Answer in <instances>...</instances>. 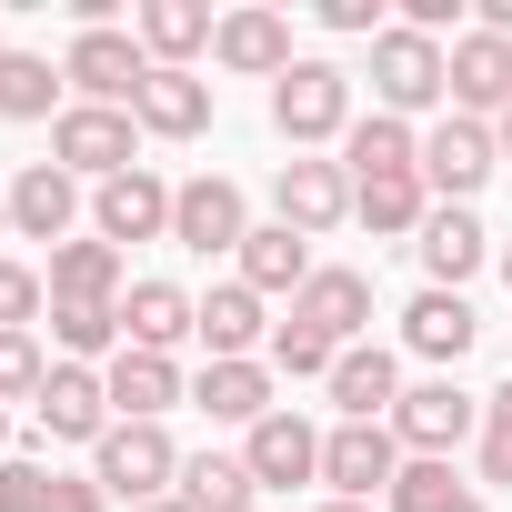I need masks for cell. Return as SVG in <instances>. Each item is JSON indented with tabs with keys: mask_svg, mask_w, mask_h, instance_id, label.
<instances>
[{
	"mask_svg": "<svg viewBox=\"0 0 512 512\" xmlns=\"http://www.w3.org/2000/svg\"><path fill=\"white\" fill-rule=\"evenodd\" d=\"M272 131H282L292 151L342 141V131H352V71H342V61H292V71L272 81Z\"/></svg>",
	"mask_w": 512,
	"mask_h": 512,
	"instance_id": "cell-1",
	"label": "cell"
},
{
	"mask_svg": "<svg viewBox=\"0 0 512 512\" xmlns=\"http://www.w3.org/2000/svg\"><path fill=\"white\" fill-rule=\"evenodd\" d=\"M91 482L111 492V502H161V492H181V442L161 432V422H111L101 432V452H91Z\"/></svg>",
	"mask_w": 512,
	"mask_h": 512,
	"instance_id": "cell-2",
	"label": "cell"
},
{
	"mask_svg": "<svg viewBox=\"0 0 512 512\" xmlns=\"http://www.w3.org/2000/svg\"><path fill=\"white\" fill-rule=\"evenodd\" d=\"M372 101H382L392 121H412V111H432V101H452V51L392 21V31L372 41Z\"/></svg>",
	"mask_w": 512,
	"mask_h": 512,
	"instance_id": "cell-3",
	"label": "cell"
},
{
	"mask_svg": "<svg viewBox=\"0 0 512 512\" xmlns=\"http://www.w3.org/2000/svg\"><path fill=\"white\" fill-rule=\"evenodd\" d=\"M51 161H61L71 181H121V171H141V121L71 101V111L51 121Z\"/></svg>",
	"mask_w": 512,
	"mask_h": 512,
	"instance_id": "cell-4",
	"label": "cell"
},
{
	"mask_svg": "<svg viewBox=\"0 0 512 512\" xmlns=\"http://www.w3.org/2000/svg\"><path fill=\"white\" fill-rule=\"evenodd\" d=\"M402 432L392 422H332L322 432V482H332V502H382L392 482H402Z\"/></svg>",
	"mask_w": 512,
	"mask_h": 512,
	"instance_id": "cell-5",
	"label": "cell"
},
{
	"mask_svg": "<svg viewBox=\"0 0 512 512\" xmlns=\"http://www.w3.org/2000/svg\"><path fill=\"white\" fill-rule=\"evenodd\" d=\"M392 432H402L412 462H452V442L482 432V392H462L452 372H442V382H412V392L392 402Z\"/></svg>",
	"mask_w": 512,
	"mask_h": 512,
	"instance_id": "cell-6",
	"label": "cell"
},
{
	"mask_svg": "<svg viewBox=\"0 0 512 512\" xmlns=\"http://www.w3.org/2000/svg\"><path fill=\"white\" fill-rule=\"evenodd\" d=\"M61 81H71L91 111H131L141 81H151V51H141L131 31H81V41L61 51Z\"/></svg>",
	"mask_w": 512,
	"mask_h": 512,
	"instance_id": "cell-7",
	"label": "cell"
},
{
	"mask_svg": "<svg viewBox=\"0 0 512 512\" xmlns=\"http://www.w3.org/2000/svg\"><path fill=\"white\" fill-rule=\"evenodd\" d=\"M111 422H121V412H111V382H101L91 362H51V382H41V402H31V432H41V442H91V452H101Z\"/></svg>",
	"mask_w": 512,
	"mask_h": 512,
	"instance_id": "cell-8",
	"label": "cell"
},
{
	"mask_svg": "<svg viewBox=\"0 0 512 512\" xmlns=\"http://www.w3.org/2000/svg\"><path fill=\"white\" fill-rule=\"evenodd\" d=\"M171 241L181 251H241L251 241V211H241V181H221V171H201V181H181L171 191Z\"/></svg>",
	"mask_w": 512,
	"mask_h": 512,
	"instance_id": "cell-9",
	"label": "cell"
},
{
	"mask_svg": "<svg viewBox=\"0 0 512 512\" xmlns=\"http://www.w3.org/2000/svg\"><path fill=\"white\" fill-rule=\"evenodd\" d=\"M272 211H282L302 241H322V231H342V221H352V171H342V161L292 151V161H282V181H272Z\"/></svg>",
	"mask_w": 512,
	"mask_h": 512,
	"instance_id": "cell-10",
	"label": "cell"
},
{
	"mask_svg": "<svg viewBox=\"0 0 512 512\" xmlns=\"http://www.w3.org/2000/svg\"><path fill=\"white\" fill-rule=\"evenodd\" d=\"M91 231H101L111 251H131V241H171V181H161V171H121V181H101V191H91Z\"/></svg>",
	"mask_w": 512,
	"mask_h": 512,
	"instance_id": "cell-11",
	"label": "cell"
},
{
	"mask_svg": "<svg viewBox=\"0 0 512 512\" xmlns=\"http://www.w3.org/2000/svg\"><path fill=\"white\" fill-rule=\"evenodd\" d=\"M492 161H502V151H492V121H462V111H452V121L422 141V191H442V201L472 211V191L492 181Z\"/></svg>",
	"mask_w": 512,
	"mask_h": 512,
	"instance_id": "cell-12",
	"label": "cell"
},
{
	"mask_svg": "<svg viewBox=\"0 0 512 512\" xmlns=\"http://www.w3.org/2000/svg\"><path fill=\"white\" fill-rule=\"evenodd\" d=\"M241 462L262 492H292V482H322V432L302 412H272V422H251L241 432Z\"/></svg>",
	"mask_w": 512,
	"mask_h": 512,
	"instance_id": "cell-13",
	"label": "cell"
},
{
	"mask_svg": "<svg viewBox=\"0 0 512 512\" xmlns=\"http://www.w3.org/2000/svg\"><path fill=\"white\" fill-rule=\"evenodd\" d=\"M452 111L462 121H502L512 111V41H492L482 21L452 41Z\"/></svg>",
	"mask_w": 512,
	"mask_h": 512,
	"instance_id": "cell-14",
	"label": "cell"
},
{
	"mask_svg": "<svg viewBox=\"0 0 512 512\" xmlns=\"http://www.w3.org/2000/svg\"><path fill=\"white\" fill-rule=\"evenodd\" d=\"M211 61L241 71V81H282V71H292V21H282V11H221Z\"/></svg>",
	"mask_w": 512,
	"mask_h": 512,
	"instance_id": "cell-15",
	"label": "cell"
},
{
	"mask_svg": "<svg viewBox=\"0 0 512 512\" xmlns=\"http://www.w3.org/2000/svg\"><path fill=\"white\" fill-rule=\"evenodd\" d=\"M71 221H81V181H71L61 161H31V171L11 181V231L61 251V241H71Z\"/></svg>",
	"mask_w": 512,
	"mask_h": 512,
	"instance_id": "cell-16",
	"label": "cell"
},
{
	"mask_svg": "<svg viewBox=\"0 0 512 512\" xmlns=\"http://www.w3.org/2000/svg\"><path fill=\"white\" fill-rule=\"evenodd\" d=\"M191 332H201V302L181 282H131L121 292V342L131 352H161L171 362V342H191Z\"/></svg>",
	"mask_w": 512,
	"mask_h": 512,
	"instance_id": "cell-17",
	"label": "cell"
},
{
	"mask_svg": "<svg viewBox=\"0 0 512 512\" xmlns=\"http://www.w3.org/2000/svg\"><path fill=\"white\" fill-rule=\"evenodd\" d=\"M131 121H141L151 141H201V131H211V81H201V71H151L141 101H131Z\"/></svg>",
	"mask_w": 512,
	"mask_h": 512,
	"instance_id": "cell-18",
	"label": "cell"
},
{
	"mask_svg": "<svg viewBox=\"0 0 512 512\" xmlns=\"http://www.w3.org/2000/svg\"><path fill=\"white\" fill-rule=\"evenodd\" d=\"M292 322H312L332 352H352V342L372 332V282H362V272H312L302 302H292Z\"/></svg>",
	"mask_w": 512,
	"mask_h": 512,
	"instance_id": "cell-19",
	"label": "cell"
},
{
	"mask_svg": "<svg viewBox=\"0 0 512 512\" xmlns=\"http://www.w3.org/2000/svg\"><path fill=\"white\" fill-rule=\"evenodd\" d=\"M392 402H402V362H392L382 342H352V352L332 362V412H342V422H392Z\"/></svg>",
	"mask_w": 512,
	"mask_h": 512,
	"instance_id": "cell-20",
	"label": "cell"
},
{
	"mask_svg": "<svg viewBox=\"0 0 512 512\" xmlns=\"http://www.w3.org/2000/svg\"><path fill=\"white\" fill-rule=\"evenodd\" d=\"M412 251H422V272H432V292H462V282H472V272L492 262V241H482V221H472L462 201H442V211L422 221V241H412Z\"/></svg>",
	"mask_w": 512,
	"mask_h": 512,
	"instance_id": "cell-21",
	"label": "cell"
},
{
	"mask_svg": "<svg viewBox=\"0 0 512 512\" xmlns=\"http://www.w3.org/2000/svg\"><path fill=\"white\" fill-rule=\"evenodd\" d=\"M211 11H201V0H141V11H131V41L151 51V71H191V51H211Z\"/></svg>",
	"mask_w": 512,
	"mask_h": 512,
	"instance_id": "cell-22",
	"label": "cell"
},
{
	"mask_svg": "<svg viewBox=\"0 0 512 512\" xmlns=\"http://www.w3.org/2000/svg\"><path fill=\"white\" fill-rule=\"evenodd\" d=\"M191 402L211 412V422H272L282 402H272V362H201V382H191Z\"/></svg>",
	"mask_w": 512,
	"mask_h": 512,
	"instance_id": "cell-23",
	"label": "cell"
},
{
	"mask_svg": "<svg viewBox=\"0 0 512 512\" xmlns=\"http://www.w3.org/2000/svg\"><path fill=\"white\" fill-rule=\"evenodd\" d=\"M312 272H322V262H312V241H302L292 221H262V231L241 241V282L262 292V302H272V292H292V302H302V282H312Z\"/></svg>",
	"mask_w": 512,
	"mask_h": 512,
	"instance_id": "cell-24",
	"label": "cell"
},
{
	"mask_svg": "<svg viewBox=\"0 0 512 512\" xmlns=\"http://www.w3.org/2000/svg\"><path fill=\"white\" fill-rule=\"evenodd\" d=\"M342 171L352 181H402V171H422V131L392 121V111H372V121L342 131Z\"/></svg>",
	"mask_w": 512,
	"mask_h": 512,
	"instance_id": "cell-25",
	"label": "cell"
},
{
	"mask_svg": "<svg viewBox=\"0 0 512 512\" xmlns=\"http://www.w3.org/2000/svg\"><path fill=\"white\" fill-rule=\"evenodd\" d=\"M41 282H51V302H121V292H131V282H121V251H111L101 231H91V241H61Z\"/></svg>",
	"mask_w": 512,
	"mask_h": 512,
	"instance_id": "cell-26",
	"label": "cell"
},
{
	"mask_svg": "<svg viewBox=\"0 0 512 512\" xmlns=\"http://www.w3.org/2000/svg\"><path fill=\"white\" fill-rule=\"evenodd\" d=\"M201 342H211V362H251V342H272L262 292H251V282H221V292L201 302Z\"/></svg>",
	"mask_w": 512,
	"mask_h": 512,
	"instance_id": "cell-27",
	"label": "cell"
},
{
	"mask_svg": "<svg viewBox=\"0 0 512 512\" xmlns=\"http://www.w3.org/2000/svg\"><path fill=\"white\" fill-rule=\"evenodd\" d=\"M101 382H111V412H121V422H161V412L181 402V372H171L161 352H131V342H121V362H111Z\"/></svg>",
	"mask_w": 512,
	"mask_h": 512,
	"instance_id": "cell-28",
	"label": "cell"
},
{
	"mask_svg": "<svg viewBox=\"0 0 512 512\" xmlns=\"http://www.w3.org/2000/svg\"><path fill=\"white\" fill-rule=\"evenodd\" d=\"M352 221H372L382 241H422V221H432L422 171H402V181H352Z\"/></svg>",
	"mask_w": 512,
	"mask_h": 512,
	"instance_id": "cell-29",
	"label": "cell"
},
{
	"mask_svg": "<svg viewBox=\"0 0 512 512\" xmlns=\"http://www.w3.org/2000/svg\"><path fill=\"white\" fill-rule=\"evenodd\" d=\"M472 332H482V322H472V302H462V292H422V302L402 312V342H412L422 362H462V352H472Z\"/></svg>",
	"mask_w": 512,
	"mask_h": 512,
	"instance_id": "cell-30",
	"label": "cell"
},
{
	"mask_svg": "<svg viewBox=\"0 0 512 512\" xmlns=\"http://www.w3.org/2000/svg\"><path fill=\"white\" fill-rule=\"evenodd\" d=\"M251 492H262V482H251L241 452H191L181 462V502L191 512H251Z\"/></svg>",
	"mask_w": 512,
	"mask_h": 512,
	"instance_id": "cell-31",
	"label": "cell"
},
{
	"mask_svg": "<svg viewBox=\"0 0 512 512\" xmlns=\"http://www.w3.org/2000/svg\"><path fill=\"white\" fill-rule=\"evenodd\" d=\"M51 342L71 362H121V302H51Z\"/></svg>",
	"mask_w": 512,
	"mask_h": 512,
	"instance_id": "cell-32",
	"label": "cell"
},
{
	"mask_svg": "<svg viewBox=\"0 0 512 512\" xmlns=\"http://www.w3.org/2000/svg\"><path fill=\"white\" fill-rule=\"evenodd\" d=\"M61 71L51 61H31V51H11V61H0V121H61Z\"/></svg>",
	"mask_w": 512,
	"mask_h": 512,
	"instance_id": "cell-33",
	"label": "cell"
},
{
	"mask_svg": "<svg viewBox=\"0 0 512 512\" xmlns=\"http://www.w3.org/2000/svg\"><path fill=\"white\" fill-rule=\"evenodd\" d=\"M262 352H272V372H292V382H332V362H342V352H332L312 322H292V312L272 322V342H262Z\"/></svg>",
	"mask_w": 512,
	"mask_h": 512,
	"instance_id": "cell-34",
	"label": "cell"
},
{
	"mask_svg": "<svg viewBox=\"0 0 512 512\" xmlns=\"http://www.w3.org/2000/svg\"><path fill=\"white\" fill-rule=\"evenodd\" d=\"M382 502H392V512H452V502H462V472H452V462H402V482H392Z\"/></svg>",
	"mask_w": 512,
	"mask_h": 512,
	"instance_id": "cell-35",
	"label": "cell"
},
{
	"mask_svg": "<svg viewBox=\"0 0 512 512\" xmlns=\"http://www.w3.org/2000/svg\"><path fill=\"white\" fill-rule=\"evenodd\" d=\"M41 382H51L41 342H31V332H0V412H11V402H41Z\"/></svg>",
	"mask_w": 512,
	"mask_h": 512,
	"instance_id": "cell-36",
	"label": "cell"
},
{
	"mask_svg": "<svg viewBox=\"0 0 512 512\" xmlns=\"http://www.w3.org/2000/svg\"><path fill=\"white\" fill-rule=\"evenodd\" d=\"M41 302H51V282H41L31 262H0V332H31Z\"/></svg>",
	"mask_w": 512,
	"mask_h": 512,
	"instance_id": "cell-37",
	"label": "cell"
},
{
	"mask_svg": "<svg viewBox=\"0 0 512 512\" xmlns=\"http://www.w3.org/2000/svg\"><path fill=\"white\" fill-rule=\"evenodd\" d=\"M51 482H61L51 462H21L11 452V462H0V512H51Z\"/></svg>",
	"mask_w": 512,
	"mask_h": 512,
	"instance_id": "cell-38",
	"label": "cell"
},
{
	"mask_svg": "<svg viewBox=\"0 0 512 512\" xmlns=\"http://www.w3.org/2000/svg\"><path fill=\"white\" fill-rule=\"evenodd\" d=\"M322 21H332V31H372V41L392 31V21H382V0H322Z\"/></svg>",
	"mask_w": 512,
	"mask_h": 512,
	"instance_id": "cell-39",
	"label": "cell"
},
{
	"mask_svg": "<svg viewBox=\"0 0 512 512\" xmlns=\"http://www.w3.org/2000/svg\"><path fill=\"white\" fill-rule=\"evenodd\" d=\"M51 512H111V492H101V482H91V472H81V482H71V472H61V482H51Z\"/></svg>",
	"mask_w": 512,
	"mask_h": 512,
	"instance_id": "cell-40",
	"label": "cell"
},
{
	"mask_svg": "<svg viewBox=\"0 0 512 512\" xmlns=\"http://www.w3.org/2000/svg\"><path fill=\"white\" fill-rule=\"evenodd\" d=\"M482 482H512V432L482 422Z\"/></svg>",
	"mask_w": 512,
	"mask_h": 512,
	"instance_id": "cell-41",
	"label": "cell"
},
{
	"mask_svg": "<svg viewBox=\"0 0 512 512\" xmlns=\"http://www.w3.org/2000/svg\"><path fill=\"white\" fill-rule=\"evenodd\" d=\"M482 422H492V432H512V382H502V392H482Z\"/></svg>",
	"mask_w": 512,
	"mask_h": 512,
	"instance_id": "cell-42",
	"label": "cell"
},
{
	"mask_svg": "<svg viewBox=\"0 0 512 512\" xmlns=\"http://www.w3.org/2000/svg\"><path fill=\"white\" fill-rule=\"evenodd\" d=\"M492 151H502V161H512V111H502V121H492Z\"/></svg>",
	"mask_w": 512,
	"mask_h": 512,
	"instance_id": "cell-43",
	"label": "cell"
},
{
	"mask_svg": "<svg viewBox=\"0 0 512 512\" xmlns=\"http://www.w3.org/2000/svg\"><path fill=\"white\" fill-rule=\"evenodd\" d=\"M141 512H191V502H181V492H161V502H141Z\"/></svg>",
	"mask_w": 512,
	"mask_h": 512,
	"instance_id": "cell-44",
	"label": "cell"
},
{
	"mask_svg": "<svg viewBox=\"0 0 512 512\" xmlns=\"http://www.w3.org/2000/svg\"><path fill=\"white\" fill-rule=\"evenodd\" d=\"M312 512H382V502H312Z\"/></svg>",
	"mask_w": 512,
	"mask_h": 512,
	"instance_id": "cell-45",
	"label": "cell"
},
{
	"mask_svg": "<svg viewBox=\"0 0 512 512\" xmlns=\"http://www.w3.org/2000/svg\"><path fill=\"white\" fill-rule=\"evenodd\" d=\"M0 462H11V412H0Z\"/></svg>",
	"mask_w": 512,
	"mask_h": 512,
	"instance_id": "cell-46",
	"label": "cell"
},
{
	"mask_svg": "<svg viewBox=\"0 0 512 512\" xmlns=\"http://www.w3.org/2000/svg\"><path fill=\"white\" fill-rule=\"evenodd\" d=\"M452 512H482V492H462V502H452Z\"/></svg>",
	"mask_w": 512,
	"mask_h": 512,
	"instance_id": "cell-47",
	"label": "cell"
},
{
	"mask_svg": "<svg viewBox=\"0 0 512 512\" xmlns=\"http://www.w3.org/2000/svg\"><path fill=\"white\" fill-rule=\"evenodd\" d=\"M502 282H512V251H502Z\"/></svg>",
	"mask_w": 512,
	"mask_h": 512,
	"instance_id": "cell-48",
	"label": "cell"
},
{
	"mask_svg": "<svg viewBox=\"0 0 512 512\" xmlns=\"http://www.w3.org/2000/svg\"><path fill=\"white\" fill-rule=\"evenodd\" d=\"M0 61H11V51H0Z\"/></svg>",
	"mask_w": 512,
	"mask_h": 512,
	"instance_id": "cell-49",
	"label": "cell"
}]
</instances>
